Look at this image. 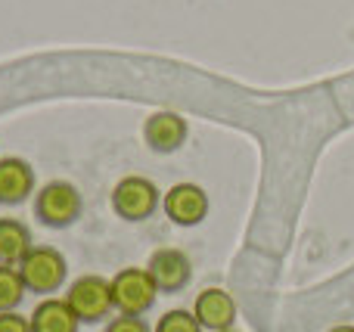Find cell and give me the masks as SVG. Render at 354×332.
<instances>
[{
  "label": "cell",
  "mask_w": 354,
  "mask_h": 332,
  "mask_svg": "<svg viewBox=\"0 0 354 332\" xmlns=\"http://www.w3.org/2000/svg\"><path fill=\"white\" fill-rule=\"evenodd\" d=\"M19 277H22L25 289L35 295L50 298L53 292H59L66 286V273H68V261L59 248L53 246H31L28 255L19 261Z\"/></svg>",
  "instance_id": "1"
},
{
  "label": "cell",
  "mask_w": 354,
  "mask_h": 332,
  "mask_svg": "<svg viewBox=\"0 0 354 332\" xmlns=\"http://www.w3.org/2000/svg\"><path fill=\"white\" fill-rule=\"evenodd\" d=\"M84 211V199H81L78 186L68 180H50L35 193V217L44 227L66 230Z\"/></svg>",
  "instance_id": "2"
},
{
  "label": "cell",
  "mask_w": 354,
  "mask_h": 332,
  "mask_svg": "<svg viewBox=\"0 0 354 332\" xmlns=\"http://www.w3.org/2000/svg\"><path fill=\"white\" fill-rule=\"evenodd\" d=\"M162 190L149 177L140 174H128L112 186V211L128 224H143L159 211Z\"/></svg>",
  "instance_id": "3"
},
{
  "label": "cell",
  "mask_w": 354,
  "mask_h": 332,
  "mask_svg": "<svg viewBox=\"0 0 354 332\" xmlns=\"http://www.w3.org/2000/svg\"><path fill=\"white\" fill-rule=\"evenodd\" d=\"M109 286H112V304H115V311L128 317H143L147 311H153L156 298H159V289H156L147 267H122L109 280Z\"/></svg>",
  "instance_id": "4"
},
{
  "label": "cell",
  "mask_w": 354,
  "mask_h": 332,
  "mask_svg": "<svg viewBox=\"0 0 354 332\" xmlns=\"http://www.w3.org/2000/svg\"><path fill=\"white\" fill-rule=\"evenodd\" d=\"M66 302L81 323H103L115 311V304H112V286L100 273H84V277L72 280L66 289Z\"/></svg>",
  "instance_id": "5"
},
{
  "label": "cell",
  "mask_w": 354,
  "mask_h": 332,
  "mask_svg": "<svg viewBox=\"0 0 354 332\" xmlns=\"http://www.w3.org/2000/svg\"><path fill=\"white\" fill-rule=\"evenodd\" d=\"M147 271L153 277L156 289L165 292V295H174V292H183L193 280V264H189V255L180 252V248H156L147 261Z\"/></svg>",
  "instance_id": "6"
},
{
  "label": "cell",
  "mask_w": 354,
  "mask_h": 332,
  "mask_svg": "<svg viewBox=\"0 0 354 332\" xmlns=\"http://www.w3.org/2000/svg\"><path fill=\"white\" fill-rule=\"evenodd\" d=\"M162 208L177 227H196L208 217V193L199 184H174L162 196Z\"/></svg>",
  "instance_id": "7"
},
{
  "label": "cell",
  "mask_w": 354,
  "mask_h": 332,
  "mask_svg": "<svg viewBox=\"0 0 354 332\" xmlns=\"http://www.w3.org/2000/svg\"><path fill=\"white\" fill-rule=\"evenodd\" d=\"M189 124L183 115L177 112H153V115L143 121V143H147L153 153L159 155H171L187 143Z\"/></svg>",
  "instance_id": "8"
},
{
  "label": "cell",
  "mask_w": 354,
  "mask_h": 332,
  "mask_svg": "<svg viewBox=\"0 0 354 332\" xmlns=\"http://www.w3.org/2000/svg\"><path fill=\"white\" fill-rule=\"evenodd\" d=\"M193 317L202 329L208 332H227L236 323V302L224 289H202L193 302Z\"/></svg>",
  "instance_id": "9"
},
{
  "label": "cell",
  "mask_w": 354,
  "mask_h": 332,
  "mask_svg": "<svg viewBox=\"0 0 354 332\" xmlns=\"http://www.w3.org/2000/svg\"><path fill=\"white\" fill-rule=\"evenodd\" d=\"M35 184V168L25 159H16V155L0 159V205H19L31 199L37 193Z\"/></svg>",
  "instance_id": "10"
},
{
  "label": "cell",
  "mask_w": 354,
  "mask_h": 332,
  "mask_svg": "<svg viewBox=\"0 0 354 332\" xmlns=\"http://www.w3.org/2000/svg\"><path fill=\"white\" fill-rule=\"evenodd\" d=\"M31 332H78L81 320L75 317V311L68 308L66 298H41L35 311L28 317Z\"/></svg>",
  "instance_id": "11"
},
{
  "label": "cell",
  "mask_w": 354,
  "mask_h": 332,
  "mask_svg": "<svg viewBox=\"0 0 354 332\" xmlns=\"http://www.w3.org/2000/svg\"><path fill=\"white\" fill-rule=\"evenodd\" d=\"M35 246L31 242V230L25 227L16 217H0V264H12L28 255V248Z\"/></svg>",
  "instance_id": "12"
},
{
  "label": "cell",
  "mask_w": 354,
  "mask_h": 332,
  "mask_svg": "<svg viewBox=\"0 0 354 332\" xmlns=\"http://www.w3.org/2000/svg\"><path fill=\"white\" fill-rule=\"evenodd\" d=\"M25 295H28V289H25L22 277H19V267L0 264V314L3 311H16Z\"/></svg>",
  "instance_id": "13"
},
{
  "label": "cell",
  "mask_w": 354,
  "mask_h": 332,
  "mask_svg": "<svg viewBox=\"0 0 354 332\" xmlns=\"http://www.w3.org/2000/svg\"><path fill=\"white\" fill-rule=\"evenodd\" d=\"M153 332H205L199 326V320L193 317V311H183V308H174L168 314L159 317Z\"/></svg>",
  "instance_id": "14"
},
{
  "label": "cell",
  "mask_w": 354,
  "mask_h": 332,
  "mask_svg": "<svg viewBox=\"0 0 354 332\" xmlns=\"http://www.w3.org/2000/svg\"><path fill=\"white\" fill-rule=\"evenodd\" d=\"M103 332H153L147 326V320L143 317H128V314H118L112 317L109 323H106Z\"/></svg>",
  "instance_id": "15"
},
{
  "label": "cell",
  "mask_w": 354,
  "mask_h": 332,
  "mask_svg": "<svg viewBox=\"0 0 354 332\" xmlns=\"http://www.w3.org/2000/svg\"><path fill=\"white\" fill-rule=\"evenodd\" d=\"M0 332H31L28 317L16 314V311H3L0 314Z\"/></svg>",
  "instance_id": "16"
},
{
  "label": "cell",
  "mask_w": 354,
  "mask_h": 332,
  "mask_svg": "<svg viewBox=\"0 0 354 332\" xmlns=\"http://www.w3.org/2000/svg\"><path fill=\"white\" fill-rule=\"evenodd\" d=\"M330 332H354V326H351V323H345V326H333Z\"/></svg>",
  "instance_id": "17"
},
{
  "label": "cell",
  "mask_w": 354,
  "mask_h": 332,
  "mask_svg": "<svg viewBox=\"0 0 354 332\" xmlns=\"http://www.w3.org/2000/svg\"><path fill=\"white\" fill-rule=\"evenodd\" d=\"M227 332H233V329H227Z\"/></svg>",
  "instance_id": "18"
}]
</instances>
